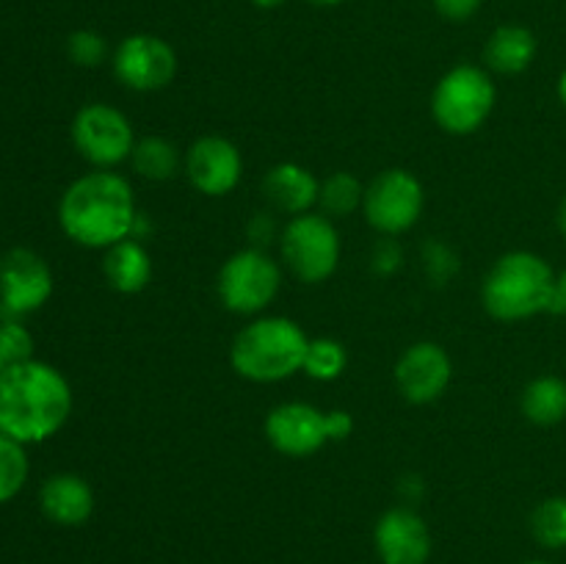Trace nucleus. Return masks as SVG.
<instances>
[{"mask_svg":"<svg viewBox=\"0 0 566 564\" xmlns=\"http://www.w3.org/2000/svg\"><path fill=\"white\" fill-rule=\"evenodd\" d=\"M72 415V387L55 365L25 359L0 370V435L33 446L59 435Z\"/></svg>","mask_w":566,"mask_h":564,"instance_id":"1","label":"nucleus"},{"mask_svg":"<svg viewBox=\"0 0 566 564\" xmlns=\"http://www.w3.org/2000/svg\"><path fill=\"white\" fill-rule=\"evenodd\" d=\"M136 194L127 177L114 169H92L72 180L59 202V224L72 243L111 249L133 238L138 224Z\"/></svg>","mask_w":566,"mask_h":564,"instance_id":"2","label":"nucleus"},{"mask_svg":"<svg viewBox=\"0 0 566 564\" xmlns=\"http://www.w3.org/2000/svg\"><path fill=\"white\" fill-rule=\"evenodd\" d=\"M310 337L298 321L287 315H258L230 346V365L241 379L254 385H276L304 368Z\"/></svg>","mask_w":566,"mask_h":564,"instance_id":"3","label":"nucleus"},{"mask_svg":"<svg viewBox=\"0 0 566 564\" xmlns=\"http://www.w3.org/2000/svg\"><path fill=\"white\" fill-rule=\"evenodd\" d=\"M556 285V271L542 254L514 249L501 254L481 282V304L503 324H517L547 313Z\"/></svg>","mask_w":566,"mask_h":564,"instance_id":"4","label":"nucleus"},{"mask_svg":"<svg viewBox=\"0 0 566 564\" xmlns=\"http://www.w3.org/2000/svg\"><path fill=\"white\" fill-rule=\"evenodd\" d=\"M497 88L490 72L475 64H457L431 92V116L451 136H473L492 116Z\"/></svg>","mask_w":566,"mask_h":564,"instance_id":"5","label":"nucleus"},{"mask_svg":"<svg viewBox=\"0 0 566 564\" xmlns=\"http://www.w3.org/2000/svg\"><path fill=\"white\" fill-rule=\"evenodd\" d=\"M280 249L287 271L307 285H321L329 280L340 265L343 252L335 221L315 210L287 221L280 236Z\"/></svg>","mask_w":566,"mask_h":564,"instance_id":"6","label":"nucleus"},{"mask_svg":"<svg viewBox=\"0 0 566 564\" xmlns=\"http://www.w3.org/2000/svg\"><path fill=\"white\" fill-rule=\"evenodd\" d=\"M282 288V265L265 249H238L216 276L221 304L235 315H260Z\"/></svg>","mask_w":566,"mask_h":564,"instance_id":"7","label":"nucleus"},{"mask_svg":"<svg viewBox=\"0 0 566 564\" xmlns=\"http://www.w3.org/2000/svg\"><path fill=\"white\" fill-rule=\"evenodd\" d=\"M72 144L94 169H116L130 160L136 130L125 111L108 103H86L72 119Z\"/></svg>","mask_w":566,"mask_h":564,"instance_id":"8","label":"nucleus"},{"mask_svg":"<svg viewBox=\"0 0 566 564\" xmlns=\"http://www.w3.org/2000/svg\"><path fill=\"white\" fill-rule=\"evenodd\" d=\"M423 182L409 169H385L365 186V221L379 236H403L423 216Z\"/></svg>","mask_w":566,"mask_h":564,"instance_id":"9","label":"nucleus"},{"mask_svg":"<svg viewBox=\"0 0 566 564\" xmlns=\"http://www.w3.org/2000/svg\"><path fill=\"white\" fill-rule=\"evenodd\" d=\"M116 81L138 94L164 92L177 77V53L164 36L130 33L111 53Z\"/></svg>","mask_w":566,"mask_h":564,"instance_id":"10","label":"nucleus"},{"mask_svg":"<svg viewBox=\"0 0 566 564\" xmlns=\"http://www.w3.org/2000/svg\"><path fill=\"white\" fill-rule=\"evenodd\" d=\"M53 296V271L33 249L17 247L0 260V307L9 318L36 313Z\"/></svg>","mask_w":566,"mask_h":564,"instance_id":"11","label":"nucleus"},{"mask_svg":"<svg viewBox=\"0 0 566 564\" xmlns=\"http://www.w3.org/2000/svg\"><path fill=\"white\" fill-rule=\"evenodd\" d=\"M182 171L202 197H227L235 191L243 177L241 149L227 136H216V133L199 136L186 149Z\"/></svg>","mask_w":566,"mask_h":564,"instance_id":"12","label":"nucleus"},{"mask_svg":"<svg viewBox=\"0 0 566 564\" xmlns=\"http://www.w3.org/2000/svg\"><path fill=\"white\" fill-rule=\"evenodd\" d=\"M263 431L271 448L291 459L313 457L329 442V437H326V412L307 401L276 404L265 415Z\"/></svg>","mask_w":566,"mask_h":564,"instance_id":"13","label":"nucleus"},{"mask_svg":"<svg viewBox=\"0 0 566 564\" xmlns=\"http://www.w3.org/2000/svg\"><path fill=\"white\" fill-rule=\"evenodd\" d=\"M396 387L409 404L437 401L453 379V363L446 348L434 341H418L403 348L396 363Z\"/></svg>","mask_w":566,"mask_h":564,"instance_id":"14","label":"nucleus"},{"mask_svg":"<svg viewBox=\"0 0 566 564\" xmlns=\"http://www.w3.org/2000/svg\"><path fill=\"white\" fill-rule=\"evenodd\" d=\"M374 545L381 564H426L431 556V531L409 506H392L376 520Z\"/></svg>","mask_w":566,"mask_h":564,"instance_id":"15","label":"nucleus"},{"mask_svg":"<svg viewBox=\"0 0 566 564\" xmlns=\"http://www.w3.org/2000/svg\"><path fill=\"white\" fill-rule=\"evenodd\" d=\"M39 506L44 518L64 529L83 525L94 512V490L83 476L53 473L39 490Z\"/></svg>","mask_w":566,"mask_h":564,"instance_id":"16","label":"nucleus"},{"mask_svg":"<svg viewBox=\"0 0 566 564\" xmlns=\"http://www.w3.org/2000/svg\"><path fill=\"white\" fill-rule=\"evenodd\" d=\"M321 180L296 160H282L271 166L263 177V194L274 210L285 216H302L318 205Z\"/></svg>","mask_w":566,"mask_h":564,"instance_id":"17","label":"nucleus"},{"mask_svg":"<svg viewBox=\"0 0 566 564\" xmlns=\"http://www.w3.org/2000/svg\"><path fill=\"white\" fill-rule=\"evenodd\" d=\"M536 36L531 28L509 22V25H497L490 33L484 48L486 70L497 72V75H523L536 59Z\"/></svg>","mask_w":566,"mask_h":564,"instance_id":"18","label":"nucleus"},{"mask_svg":"<svg viewBox=\"0 0 566 564\" xmlns=\"http://www.w3.org/2000/svg\"><path fill=\"white\" fill-rule=\"evenodd\" d=\"M103 274L105 282H108L116 293L133 296V293H142L144 288L153 282V258H149L147 247H144L142 241L125 238V241L105 249Z\"/></svg>","mask_w":566,"mask_h":564,"instance_id":"19","label":"nucleus"},{"mask_svg":"<svg viewBox=\"0 0 566 564\" xmlns=\"http://www.w3.org/2000/svg\"><path fill=\"white\" fill-rule=\"evenodd\" d=\"M525 420L542 429H551L566 420V379L556 374H542L525 385L520 396Z\"/></svg>","mask_w":566,"mask_h":564,"instance_id":"20","label":"nucleus"},{"mask_svg":"<svg viewBox=\"0 0 566 564\" xmlns=\"http://www.w3.org/2000/svg\"><path fill=\"white\" fill-rule=\"evenodd\" d=\"M133 171L149 182H166L180 169V153L175 144L164 136L138 138L130 155Z\"/></svg>","mask_w":566,"mask_h":564,"instance_id":"21","label":"nucleus"},{"mask_svg":"<svg viewBox=\"0 0 566 564\" xmlns=\"http://www.w3.org/2000/svg\"><path fill=\"white\" fill-rule=\"evenodd\" d=\"M365 186L352 175V171H335L326 180H321L318 208L321 213L335 219H346L354 210H363Z\"/></svg>","mask_w":566,"mask_h":564,"instance_id":"22","label":"nucleus"},{"mask_svg":"<svg viewBox=\"0 0 566 564\" xmlns=\"http://www.w3.org/2000/svg\"><path fill=\"white\" fill-rule=\"evenodd\" d=\"M531 534L547 551L566 547V495H551L531 512Z\"/></svg>","mask_w":566,"mask_h":564,"instance_id":"23","label":"nucleus"},{"mask_svg":"<svg viewBox=\"0 0 566 564\" xmlns=\"http://www.w3.org/2000/svg\"><path fill=\"white\" fill-rule=\"evenodd\" d=\"M348 352L335 337H310L307 357H304V374L315 382H335L346 374Z\"/></svg>","mask_w":566,"mask_h":564,"instance_id":"24","label":"nucleus"},{"mask_svg":"<svg viewBox=\"0 0 566 564\" xmlns=\"http://www.w3.org/2000/svg\"><path fill=\"white\" fill-rule=\"evenodd\" d=\"M28 473H31V462H28L25 446L0 435V503H9L11 498L20 495Z\"/></svg>","mask_w":566,"mask_h":564,"instance_id":"25","label":"nucleus"},{"mask_svg":"<svg viewBox=\"0 0 566 564\" xmlns=\"http://www.w3.org/2000/svg\"><path fill=\"white\" fill-rule=\"evenodd\" d=\"M66 55H70L72 64L94 70V66H99L108 59V42H105V36L99 31L77 28V31H72L70 39H66Z\"/></svg>","mask_w":566,"mask_h":564,"instance_id":"26","label":"nucleus"},{"mask_svg":"<svg viewBox=\"0 0 566 564\" xmlns=\"http://www.w3.org/2000/svg\"><path fill=\"white\" fill-rule=\"evenodd\" d=\"M459 254L440 238H431L423 247V269L434 285H448L459 274Z\"/></svg>","mask_w":566,"mask_h":564,"instance_id":"27","label":"nucleus"},{"mask_svg":"<svg viewBox=\"0 0 566 564\" xmlns=\"http://www.w3.org/2000/svg\"><path fill=\"white\" fill-rule=\"evenodd\" d=\"M0 346H3L9 365L33 359V335L17 318L0 321Z\"/></svg>","mask_w":566,"mask_h":564,"instance_id":"28","label":"nucleus"},{"mask_svg":"<svg viewBox=\"0 0 566 564\" xmlns=\"http://www.w3.org/2000/svg\"><path fill=\"white\" fill-rule=\"evenodd\" d=\"M403 265V249L401 243L392 236H381L376 241L374 252H370V269L379 276H392L396 271H401Z\"/></svg>","mask_w":566,"mask_h":564,"instance_id":"29","label":"nucleus"},{"mask_svg":"<svg viewBox=\"0 0 566 564\" xmlns=\"http://www.w3.org/2000/svg\"><path fill=\"white\" fill-rule=\"evenodd\" d=\"M437 14L448 22H468L481 11L484 0H431Z\"/></svg>","mask_w":566,"mask_h":564,"instance_id":"30","label":"nucleus"},{"mask_svg":"<svg viewBox=\"0 0 566 564\" xmlns=\"http://www.w3.org/2000/svg\"><path fill=\"white\" fill-rule=\"evenodd\" d=\"M276 238V221L271 213H254L249 221V241L252 247L263 249L265 243H271Z\"/></svg>","mask_w":566,"mask_h":564,"instance_id":"31","label":"nucleus"},{"mask_svg":"<svg viewBox=\"0 0 566 564\" xmlns=\"http://www.w3.org/2000/svg\"><path fill=\"white\" fill-rule=\"evenodd\" d=\"M352 412H346V409H329V412H326V437H329V442L346 440V437H352Z\"/></svg>","mask_w":566,"mask_h":564,"instance_id":"32","label":"nucleus"},{"mask_svg":"<svg viewBox=\"0 0 566 564\" xmlns=\"http://www.w3.org/2000/svg\"><path fill=\"white\" fill-rule=\"evenodd\" d=\"M547 313L553 315H566V269L556 274V285H553V299L551 310Z\"/></svg>","mask_w":566,"mask_h":564,"instance_id":"33","label":"nucleus"},{"mask_svg":"<svg viewBox=\"0 0 566 564\" xmlns=\"http://www.w3.org/2000/svg\"><path fill=\"white\" fill-rule=\"evenodd\" d=\"M401 492L407 498H418L420 492H423V479H420V476H407V479L401 481Z\"/></svg>","mask_w":566,"mask_h":564,"instance_id":"34","label":"nucleus"},{"mask_svg":"<svg viewBox=\"0 0 566 564\" xmlns=\"http://www.w3.org/2000/svg\"><path fill=\"white\" fill-rule=\"evenodd\" d=\"M287 0H252L254 9H263V11H274L280 9V6H285Z\"/></svg>","mask_w":566,"mask_h":564,"instance_id":"35","label":"nucleus"},{"mask_svg":"<svg viewBox=\"0 0 566 564\" xmlns=\"http://www.w3.org/2000/svg\"><path fill=\"white\" fill-rule=\"evenodd\" d=\"M556 224H558V230H562V236L566 238V194H564L562 205H558V213H556Z\"/></svg>","mask_w":566,"mask_h":564,"instance_id":"36","label":"nucleus"},{"mask_svg":"<svg viewBox=\"0 0 566 564\" xmlns=\"http://www.w3.org/2000/svg\"><path fill=\"white\" fill-rule=\"evenodd\" d=\"M556 94H558V103L564 105V111H566V70L562 72V77H558V83H556Z\"/></svg>","mask_w":566,"mask_h":564,"instance_id":"37","label":"nucleus"},{"mask_svg":"<svg viewBox=\"0 0 566 564\" xmlns=\"http://www.w3.org/2000/svg\"><path fill=\"white\" fill-rule=\"evenodd\" d=\"M313 6H321V9H332V6H340L346 3V0H310Z\"/></svg>","mask_w":566,"mask_h":564,"instance_id":"38","label":"nucleus"},{"mask_svg":"<svg viewBox=\"0 0 566 564\" xmlns=\"http://www.w3.org/2000/svg\"><path fill=\"white\" fill-rule=\"evenodd\" d=\"M6 368H9V359H6L3 346H0V370H6Z\"/></svg>","mask_w":566,"mask_h":564,"instance_id":"39","label":"nucleus"},{"mask_svg":"<svg viewBox=\"0 0 566 564\" xmlns=\"http://www.w3.org/2000/svg\"><path fill=\"white\" fill-rule=\"evenodd\" d=\"M525 564H553V562H545V558H531V562H525Z\"/></svg>","mask_w":566,"mask_h":564,"instance_id":"40","label":"nucleus"}]
</instances>
